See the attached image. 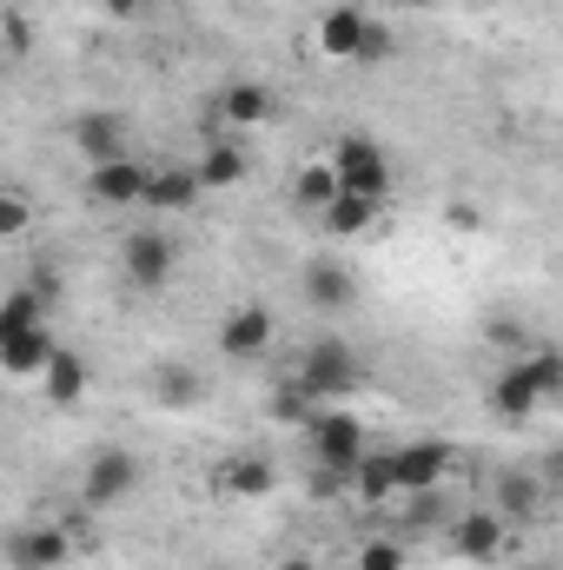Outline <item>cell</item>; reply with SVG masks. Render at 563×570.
<instances>
[{"label": "cell", "mask_w": 563, "mask_h": 570, "mask_svg": "<svg viewBox=\"0 0 563 570\" xmlns=\"http://www.w3.org/2000/svg\"><path fill=\"white\" fill-rule=\"evenodd\" d=\"M563 392V358L557 352H517L497 379H491V412L497 419H531Z\"/></svg>", "instance_id": "6da1fadb"}, {"label": "cell", "mask_w": 563, "mask_h": 570, "mask_svg": "<svg viewBox=\"0 0 563 570\" xmlns=\"http://www.w3.org/2000/svg\"><path fill=\"white\" fill-rule=\"evenodd\" d=\"M292 379H298V385H305L318 405H338V399H352V392L365 385V365H358L352 338H312Z\"/></svg>", "instance_id": "7a4b0ae2"}, {"label": "cell", "mask_w": 563, "mask_h": 570, "mask_svg": "<svg viewBox=\"0 0 563 570\" xmlns=\"http://www.w3.org/2000/svg\"><path fill=\"white\" fill-rule=\"evenodd\" d=\"M325 166H332L338 193H358V199H378V206H385V193H392V159H385V146H378V140L345 134L338 153H332Z\"/></svg>", "instance_id": "3957f363"}, {"label": "cell", "mask_w": 563, "mask_h": 570, "mask_svg": "<svg viewBox=\"0 0 563 570\" xmlns=\"http://www.w3.org/2000/svg\"><path fill=\"white\" fill-rule=\"evenodd\" d=\"M312 458H318V471H338V478H352V464L365 458V425H358V412H345V405H332V412H318L312 425Z\"/></svg>", "instance_id": "277c9868"}, {"label": "cell", "mask_w": 563, "mask_h": 570, "mask_svg": "<svg viewBox=\"0 0 563 570\" xmlns=\"http://www.w3.org/2000/svg\"><path fill=\"white\" fill-rule=\"evenodd\" d=\"M134 491H140V458L120 451V444L93 451V464H87V478H80V504H87V511H113V504H127Z\"/></svg>", "instance_id": "5b68a950"}, {"label": "cell", "mask_w": 563, "mask_h": 570, "mask_svg": "<svg viewBox=\"0 0 563 570\" xmlns=\"http://www.w3.org/2000/svg\"><path fill=\"white\" fill-rule=\"evenodd\" d=\"M385 464H392L398 498H412V491H437L444 471H451V444H444V438H412V444L385 451Z\"/></svg>", "instance_id": "8992f818"}, {"label": "cell", "mask_w": 563, "mask_h": 570, "mask_svg": "<svg viewBox=\"0 0 563 570\" xmlns=\"http://www.w3.org/2000/svg\"><path fill=\"white\" fill-rule=\"evenodd\" d=\"M120 266H127V285H140V292H166V279H172V239L152 233V226L127 233V239H120Z\"/></svg>", "instance_id": "52a82bcc"}, {"label": "cell", "mask_w": 563, "mask_h": 570, "mask_svg": "<svg viewBox=\"0 0 563 570\" xmlns=\"http://www.w3.org/2000/svg\"><path fill=\"white\" fill-rule=\"evenodd\" d=\"M0 551H7L13 570H60L67 558H73V538H67L60 524H27V531H13Z\"/></svg>", "instance_id": "ba28073f"}, {"label": "cell", "mask_w": 563, "mask_h": 570, "mask_svg": "<svg viewBox=\"0 0 563 570\" xmlns=\"http://www.w3.org/2000/svg\"><path fill=\"white\" fill-rule=\"evenodd\" d=\"M146 173L152 166H140V159H100V166H87V193L100 199V206H140L146 199Z\"/></svg>", "instance_id": "9c48e42d"}, {"label": "cell", "mask_w": 563, "mask_h": 570, "mask_svg": "<svg viewBox=\"0 0 563 570\" xmlns=\"http://www.w3.org/2000/svg\"><path fill=\"white\" fill-rule=\"evenodd\" d=\"M266 345H273V312L266 305H233L219 318V352L226 358H259Z\"/></svg>", "instance_id": "30bf717a"}, {"label": "cell", "mask_w": 563, "mask_h": 570, "mask_svg": "<svg viewBox=\"0 0 563 570\" xmlns=\"http://www.w3.org/2000/svg\"><path fill=\"white\" fill-rule=\"evenodd\" d=\"M451 551H457L464 564H491V558L504 551V518H497V511H464V518H451Z\"/></svg>", "instance_id": "8fae6325"}, {"label": "cell", "mask_w": 563, "mask_h": 570, "mask_svg": "<svg viewBox=\"0 0 563 570\" xmlns=\"http://www.w3.org/2000/svg\"><path fill=\"white\" fill-rule=\"evenodd\" d=\"M298 285H305V305H318V312H352L358 305V279L338 259H312Z\"/></svg>", "instance_id": "7c38bea8"}, {"label": "cell", "mask_w": 563, "mask_h": 570, "mask_svg": "<svg viewBox=\"0 0 563 570\" xmlns=\"http://www.w3.org/2000/svg\"><path fill=\"white\" fill-rule=\"evenodd\" d=\"M87 385H93L87 358H80V352H67V345H53V358L40 365V392H47V405H80V399H87Z\"/></svg>", "instance_id": "4fadbf2b"}, {"label": "cell", "mask_w": 563, "mask_h": 570, "mask_svg": "<svg viewBox=\"0 0 563 570\" xmlns=\"http://www.w3.org/2000/svg\"><path fill=\"white\" fill-rule=\"evenodd\" d=\"M47 358H53V332H47V325L0 332V372H7V379H40Z\"/></svg>", "instance_id": "5bb4252c"}, {"label": "cell", "mask_w": 563, "mask_h": 570, "mask_svg": "<svg viewBox=\"0 0 563 570\" xmlns=\"http://www.w3.org/2000/svg\"><path fill=\"white\" fill-rule=\"evenodd\" d=\"M73 146L87 153V166L120 159V153H127V120H120V114H107V107H93V114H80V120H73Z\"/></svg>", "instance_id": "9a60e30c"}, {"label": "cell", "mask_w": 563, "mask_h": 570, "mask_svg": "<svg viewBox=\"0 0 563 570\" xmlns=\"http://www.w3.org/2000/svg\"><path fill=\"white\" fill-rule=\"evenodd\" d=\"M551 498H557V491H551L537 471H504V478H497V518H511V524L537 518Z\"/></svg>", "instance_id": "2e32d148"}, {"label": "cell", "mask_w": 563, "mask_h": 570, "mask_svg": "<svg viewBox=\"0 0 563 570\" xmlns=\"http://www.w3.org/2000/svg\"><path fill=\"white\" fill-rule=\"evenodd\" d=\"M152 213H186V206H199V179H192V166H159V173H146V199Z\"/></svg>", "instance_id": "e0dca14e"}, {"label": "cell", "mask_w": 563, "mask_h": 570, "mask_svg": "<svg viewBox=\"0 0 563 570\" xmlns=\"http://www.w3.org/2000/svg\"><path fill=\"white\" fill-rule=\"evenodd\" d=\"M192 179H199V193H233L239 179H246V146L233 140H213L199 153V166H192Z\"/></svg>", "instance_id": "ac0fdd59"}, {"label": "cell", "mask_w": 563, "mask_h": 570, "mask_svg": "<svg viewBox=\"0 0 563 570\" xmlns=\"http://www.w3.org/2000/svg\"><path fill=\"white\" fill-rule=\"evenodd\" d=\"M273 484H279V471L266 464V458H226L219 464V498H273Z\"/></svg>", "instance_id": "d6986e66"}, {"label": "cell", "mask_w": 563, "mask_h": 570, "mask_svg": "<svg viewBox=\"0 0 563 570\" xmlns=\"http://www.w3.org/2000/svg\"><path fill=\"white\" fill-rule=\"evenodd\" d=\"M266 114H273V94L259 80H233L219 94V127H266Z\"/></svg>", "instance_id": "ffe728a7"}, {"label": "cell", "mask_w": 563, "mask_h": 570, "mask_svg": "<svg viewBox=\"0 0 563 570\" xmlns=\"http://www.w3.org/2000/svg\"><path fill=\"white\" fill-rule=\"evenodd\" d=\"M345 491H352L358 504H372V511H378V504H392V498H398V484H392V464H385V451H372V444H365V458L352 464Z\"/></svg>", "instance_id": "44dd1931"}, {"label": "cell", "mask_w": 563, "mask_h": 570, "mask_svg": "<svg viewBox=\"0 0 563 570\" xmlns=\"http://www.w3.org/2000/svg\"><path fill=\"white\" fill-rule=\"evenodd\" d=\"M358 33H365V13H358V7L318 13V47H325L332 60H352V53H358Z\"/></svg>", "instance_id": "7402d4cb"}, {"label": "cell", "mask_w": 563, "mask_h": 570, "mask_svg": "<svg viewBox=\"0 0 563 570\" xmlns=\"http://www.w3.org/2000/svg\"><path fill=\"white\" fill-rule=\"evenodd\" d=\"M318 219H325V233H332V239H358V233H372V219H378V199L338 193V199H332V206H325Z\"/></svg>", "instance_id": "603a6c76"}, {"label": "cell", "mask_w": 563, "mask_h": 570, "mask_svg": "<svg viewBox=\"0 0 563 570\" xmlns=\"http://www.w3.org/2000/svg\"><path fill=\"white\" fill-rule=\"evenodd\" d=\"M27 325H47V298L33 285H13L0 298V332H27Z\"/></svg>", "instance_id": "cb8c5ba5"}, {"label": "cell", "mask_w": 563, "mask_h": 570, "mask_svg": "<svg viewBox=\"0 0 563 570\" xmlns=\"http://www.w3.org/2000/svg\"><path fill=\"white\" fill-rule=\"evenodd\" d=\"M152 385H159V405H172V412L206 399V385H199V372H192V365H159V379H152Z\"/></svg>", "instance_id": "d4e9b609"}, {"label": "cell", "mask_w": 563, "mask_h": 570, "mask_svg": "<svg viewBox=\"0 0 563 570\" xmlns=\"http://www.w3.org/2000/svg\"><path fill=\"white\" fill-rule=\"evenodd\" d=\"M292 199H298V206H312V213H325V206L338 199V179H332V166H298V179H292Z\"/></svg>", "instance_id": "484cf974"}, {"label": "cell", "mask_w": 563, "mask_h": 570, "mask_svg": "<svg viewBox=\"0 0 563 570\" xmlns=\"http://www.w3.org/2000/svg\"><path fill=\"white\" fill-rule=\"evenodd\" d=\"M273 419H279V425H312V419H318V399H312L298 379H285L279 392H273Z\"/></svg>", "instance_id": "4316f807"}, {"label": "cell", "mask_w": 563, "mask_h": 570, "mask_svg": "<svg viewBox=\"0 0 563 570\" xmlns=\"http://www.w3.org/2000/svg\"><path fill=\"white\" fill-rule=\"evenodd\" d=\"M392 47H398V40H392V27L365 13V33H358V53H352V67H378V60H392Z\"/></svg>", "instance_id": "83f0119b"}, {"label": "cell", "mask_w": 563, "mask_h": 570, "mask_svg": "<svg viewBox=\"0 0 563 570\" xmlns=\"http://www.w3.org/2000/svg\"><path fill=\"white\" fill-rule=\"evenodd\" d=\"M405 564H412V551L398 538H365L358 544V570H405Z\"/></svg>", "instance_id": "f1b7e54d"}, {"label": "cell", "mask_w": 563, "mask_h": 570, "mask_svg": "<svg viewBox=\"0 0 563 570\" xmlns=\"http://www.w3.org/2000/svg\"><path fill=\"white\" fill-rule=\"evenodd\" d=\"M33 233V199L27 193H0V239H20Z\"/></svg>", "instance_id": "f546056e"}, {"label": "cell", "mask_w": 563, "mask_h": 570, "mask_svg": "<svg viewBox=\"0 0 563 570\" xmlns=\"http://www.w3.org/2000/svg\"><path fill=\"white\" fill-rule=\"evenodd\" d=\"M491 345L517 358V352H524V325H517V318H497V325H491Z\"/></svg>", "instance_id": "4dcf8cb0"}, {"label": "cell", "mask_w": 563, "mask_h": 570, "mask_svg": "<svg viewBox=\"0 0 563 570\" xmlns=\"http://www.w3.org/2000/svg\"><path fill=\"white\" fill-rule=\"evenodd\" d=\"M146 0H107V13H120V20H127V13H140Z\"/></svg>", "instance_id": "1f68e13d"}, {"label": "cell", "mask_w": 563, "mask_h": 570, "mask_svg": "<svg viewBox=\"0 0 563 570\" xmlns=\"http://www.w3.org/2000/svg\"><path fill=\"white\" fill-rule=\"evenodd\" d=\"M279 570H318V564H312V558H285Z\"/></svg>", "instance_id": "d6a6232c"}, {"label": "cell", "mask_w": 563, "mask_h": 570, "mask_svg": "<svg viewBox=\"0 0 563 570\" xmlns=\"http://www.w3.org/2000/svg\"><path fill=\"white\" fill-rule=\"evenodd\" d=\"M531 570H557V564H531Z\"/></svg>", "instance_id": "836d02e7"}]
</instances>
